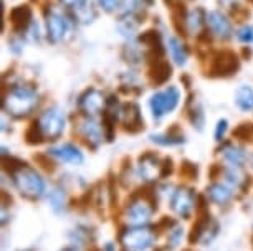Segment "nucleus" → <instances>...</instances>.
<instances>
[{"label":"nucleus","instance_id":"f257e3e1","mask_svg":"<svg viewBox=\"0 0 253 251\" xmlns=\"http://www.w3.org/2000/svg\"><path fill=\"white\" fill-rule=\"evenodd\" d=\"M38 93L30 86H13L5 96H3L2 106L7 111V114H10L17 119L27 117L32 114L33 109L38 106Z\"/></svg>","mask_w":253,"mask_h":251},{"label":"nucleus","instance_id":"f03ea898","mask_svg":"<svg viewBox=\"0 0 253 251\" xmlns=\"http://www.w3.org/2000/svg\"><path fill=\"white\" fill-rule=\"evenodd\" d=\"M12 180L17 190L27 198H40L45 193V180L35 169L28 167L27 164H20L12 170Z\"/></svg>","mask_w":253,"mask_h":251},{"label":"nucleus","instance_id":"7ed1b4c3","mask_svg":"<svg viewBox=\"0 0 253 251\" xmlns=\"http://www.w3.org/2000/svg\"><path fill=\"white\" fill-rule=\"evenodd\" d=\"M45 23H46V36L51 43H61L71 35L73 22L70 15L61 8L50 5L45 10Z\"/></svg>","mask_w":253,"mask_h":251},{"label":"nucleus","instance_id":"20e7f679","mask_svg":"<svg viewBox=\"0 0 253 251\" xmlns=\"http://www.w3.org/2000/svg\"><path fill=\"white\" fill-rule=\"evenodd\" d=\"M124 251H147L156 243V233L149 226H132L119 236Z\"/></svg>","mask_w":253,"mask_h":251},{"label":"nucleus","instance_id":"39448f33","mask_svg":"<svg viewBox=\"0 0 253 251\" xmlns=\"http://www.w3.org/2000/svg\"><path fill=\"white\" fill-rule=\"evenodd\" d=\"M35 124L38 126V129H40L45 139L56 141L65 132V126H66L65 112L58 109V108H50V109L43 111L38 116Z\"/></svg>","mask_w":253,"mask_h":251},{"label":"nucleus","instance_id":"423d86ee","mask_svg":"<svg viewBox=\"0 0 253 251\" xmlns=\"http://www.w3.org/2000/svg\"><path fill=\"white\" fill-rule=\"evenodd\" d=\"M179 103H180V91L175 86H169L164 91L152 94L149 99L152 117L154 119H161L166 114H170L179 106Z\"/></svg>","mask_w":253,"mask_h":251},{"label":"nucleus","instance_id":"0eeeda50","mask_svg":"<svg viewBox=\"0 0 253 251\" xmlns=\"http://www.w3.org/2000/svg\"><path fill=\"white\" fill-rule=\"evenodd\" d=\"M238 68H240V58H238L235 51L222 50L213 55L209 68V74L213 78H227L232 76L233 73H237Z\"/></svg>","mask_w":253,"mask_h":251},{"label":"nucleus","instance_id":"6e6552de","mask_svg":"<svg viewBox=\"0 0 253 251\" xmlns=\"http://www.w3.org/2000/svg\"><path fill=\"white\" fill-rule=\"evenodd\" d=\"M195 203H197V195L192 188L179 187L170 195V208L180 218H190L195 210Z\"/></svg>","mask_w":253,"mask_h":251},{"label":"nucleus","instance_id":"1a4fd4ad","mask_svg":"<svg viewBox=\"0 0 253 251\" xmlns=\"http://www.w3.org/2000/svg\"><path fill=\"white\" fill-rule=\"evenodd\" d=\"M154 207L147 198H134L126 208V221L132 226H147L152 218Z\"/></svg>","mask_w":253,"mask_h":251},{"label":"nucleus","instance_id":"9d476101","mask_svg":"<svg viewBox=\"0 0 253 251\" xmlns=\"http://www.w3.org/2000/svg\"><path fill=\"white\" fill-rule=\"evenodd\" d=\"M104 106H106V99H104L103 93L96 88L86 89L78 98V109L88 117H93L99 114V112H103Z\"/></svg>","mask_w":253,"mask_h":251},{"label":"nucleus","instance_id":"9b49d317","mask_svg":"<svg viewBox=\"0 0 253 251\" xmlns=\"http://www.w3.org/2000/svg\"><path fill=\"white\" fill-rule=\"evenodd\" d=\"M164 172V162H161L159 157L152 152H147L139 157L137 162V174L144 182H154L162 177Z\"/></svg>","mask_w":253,"mask_h":251},{"label":"nucleus","instance_id":"f8f14e48","mask_svg":"<svg viewBox=\"0 0 253 251\" xmlns=\"http://www.w3.org/2000/svg\"><path fill=\"white\" fill-rule=\"evenodd\" d=\"M207 27L212 32V35L220 40H230L233 35L232 22L218 10H212L207 13Z\"/></svg>","mask_w":253,"mask_h":251},{"label":"nucleus","instance_id":"ddd939ff","mask_svg":"<svg viewBox=\"0 0 253 251\" xmlns=\"http://www.w3.org/2000/svg\"><path fill=\"white\" fill-rule=\"evenodd\" d=\"M78 134L83 137L84 142L91 147H98L103 142L104 137V127L93 119V117H86L78 124Z\"/></svg>","mask_w":253,"mask_h":251},{"label":"nucleus","instance_id":"4468645a","mask_svg":"<svg viewBox=\"0 0 253 251\" xmlns=\"http://www.w3.org/2000/svg\"><path fill=\"white\" fill-rule=\"evenodd\" d=\"M33 13H32V8L28 5H17L13 7L10 10V23H12V28L13 32L17 33H22V32H27L28 28L32 27V20H33Z\"/></svg>","mask_w":253,"mask_h":251},{"label":"nucleus","instance_id":"2eb2a0df","mask_svg":"<svg viewBox=\"0 0 253 251\" xmlns=\"http://www.w3.org/2000/svg\"><path fill=\"white\" fill-rule=\"evenodd\" d=\"M48 155H53V157L63 160V162H68V164H81L83 162V152L76 147L75 144H61V145H56V147H51L48 149Z\"/></svg>","mask_w":253,"mask_h":251},{"label":"nucleus","instance_id":"dca6fc26","mask_svg":"<svg viewBox=\"0 0 253 251\" xmlns=\"http://www.w3.org/2000/svg\"><path fill=\"white\" fill-rule=\"evenodd\" d=\"M172 76V66L169 65L167 60H156L151 61L149 66V79L152 84L156 86H161V84H166L169 81V78Z\"/></svg>","mask_w":253,"mask_h":251},{"label":"nucleus","instance_id":"f3484780","mask_svg":"<svg viewBox=\"0 0 253 251\" xmlns=\"http://www.w3.org/2000/svg\"><path fill=\"white\" fill-rule=\"evenodd\" d=\"M121 121L123 124L126 126V129L129 132H137L142 129V116H141V109L139 106L134 103H129L126 106H123V114H121Z\"/></svg>","mask_w":253,"mask_h":251},{"label":"nucleus","instance_id":"a211bd4d","mask_svg":"<svg viewBox=\"0 0 253 251\" xmlns=\"http://www.w3.org/2000/svg\"><path fill=\"white\" fill-rule=\"evenodd\" d=\"M207 197L217 205H227L233 197V188L227 183L220 182H213L212 185L207 187Z\"/></svg>","mask_w":253,"mask_h":251},{"label":"nucleus","instance_id":"6ab92c4d","mask_svg":"<svg viewBox=\"0 0 253 251\" xmlns=\"http://www.w3.org/2000/svg\"><path fill=\"white\" fill-rule=\"evenodd\" d=\"M222 154H223V159L230 164V167L240 169L247 160L245 149L240 147V145H235V144H225L222 149Z\"/></svg>","mask_w":253,"mask_h":251},{"label":"nucleus","instance_id":"aec40b11","mask_svg":"<svg viewBox=\"0 0 253 251\" xmlns=\"http://www.w3.org/2000/svg\"><path fill=\"white\" fill-rule=\"evenodd\" d=\"M167 46H169V51H170V56H172L174 63L179 65V66H184L187 63L189 60V50L182 41L175 36H169L167 38Z\"/></svg>","mask_w":253,"mask_h":251},{"label":"nucleus","instance_id":"412c9836","mask_svg":"<svg viewBox=\"0 0 253 251\" xmlns=\"http://www.w3.org/2000/svg\"><path fill=\"white\" fill-rule=\"evenodd\" d=\"M235 104L243 112L253 111V88L248 84H242L235 91Z\"/></svg>","mask_w":253,"mask_h":251},{"label":"nucleus","instance_id":"4be33fe9","mask_svg":"<svg viewBox=\"0 0 253 251\" xmlns=\"http://www.w3.org/2000/svg\"><path fill=\"white\" fill-rule=\"evenodd\" d=\"M205 23H207V13L202 8H195L187 13V33L190 35H200Z\"/></svg>","mask_w":253,"mask_h":251},{"label":"nucleus","instance_id":"5701e85b","mask_svg":"<svg viewBox=\"0 0 253 251\" xmlns=\"http://www.w3.org/2000/svg\"><path fill=\"white\" fill-rule=\"evenodd\" d=\"M151 141L159 145H177L184 142V136H174L172 132H169V134H152Z\"/></svg>","mask_w":253,"mask_h":251},{"label":"nucleus","instance_id":"b1692460","mask_svg":"<svg viewBox=\"0 0 253 251\" xmlns=\"http://www.w3.org/2000/svg\"><path fill=\"white\" fill-rule=\"evenodd\" d=\"M50 205L53 208L55 212H61L66 205V195H65V190L61 188H55L53 192L50 193Z\"/></svg>","mask_w":253,"mask_h":251},{"label":"nucleus","instance_id":"393cba45","mask_svg":"<svg viewBox=\"0 0 253 251\" xmlns=\"http://www.w3.org/2000/svg\"><path fill=\"white\" fill-rule=\"evenodd\" d=\"M182 238H184V228L174 225L172 230H169V235H167V246L169 248H177Z\"/></svg>","mask_w":253,"mask_h":251},{"label":"nucleus","instance_id":"a878e982","mask_svg":"<svg viewBox=\"0 0 253 251\" xmlns=\"http://www.w3.org/2000/svg\"><path fill=\"white\" fill-rule=\"evenodd\" d=\"M233 137H237V139H240V141H252L253 124L252 122H243V124H240L233 131Z\"/></svg>","mask_w":253,"mask_h":251},{"label":"nucleus","instance_id":"bb28decb","mask_svg":"<svg viewBox=\"0 0 253 251\" xmlns=\"http://www.w3.org/2000/svg\"><path fill=\"white\" fill-rule=\"evenodd\" d=\"M25 139H27V142L28 144H42V142L45 141V137H43V134L40 132V129H38V126L33 122V124L28 127L27 129V132H25Z\"/></svg>","mask_w":253,"mask_h":251},{"label":"nucleus","instance_id":"cd10ccee","mask_svg":"<svg viewBox=\"0 0 253 251\" xmlns=\"http://www.w3.org/2000/svg\"><path fill=\"white\" fill-rule=\"evenodd\" d=\"M189 119L194 124V127H197V129H202V126H204V112H202V108H200V104H197V106H194L192 109H190Z\"/></svg>","mask_w":253,"mask_h":251},{"label":"nucleus","instance_id":"c85d7f7f","mask_svg":"<svg viewBox=\"0 0 253 251\" xmlns=\"http://www.w3.org/2000/svg\"><path fill=\"white\" fill-rule=\"evenodd\" d=\"M60 2L65 8H68V10H71L73 13L80 12L81 8L88 7L89 3H91L89 0H60Z\"/></svg>","mask_w":253,"mask_h":251},{"label":"nucleus","instance_id":"c756f323","mask_svg":"<svg viewBox=\"0 0 253 251\" xmlns=\"http://www.w3.org/2000/svg\"><path fill=\"white\" fill-rule=\"evenodd\" d=\"M237 38L245 45L253 43V27L252 25H243L240 30L237 32Z\"/></svg>","mask_w":253,"mask_h":251},{"label":"nucleus","instance_id":"7c9ffc66","mask_svg":"<svg viewBox=\"0 0 253 251\" xmlns=\"http://www.w3.org/2000/svg\"><path fill=\"white\" fill-rule=\"evenodd\" d=\"M96 2L99 3V7H101L104 12L111 13V12L118 10V8L121 7L123 0H96Z\"/></svg>","mask_w":253,"mask_h":251},{"label":"nucleus","instance_id":"2f4dec72","mask_svg":"<svg viewBox=\"0 0 253 251\" xmlns=\"http://www.w3.org/2000/svg\"><path fill=\"white\" fill-rule=\"evenodd\" d=\"M227 129H228V122H227V119H220V121L217 122L215 132H213V137H215V141H217V142H222V141H223V137H225V134H227Z\"/></svg>","mask_w":253,"mask_h":251},{"label":"nucleus","instance_id":"473e14b6","mask_svg":"<svg viewBox=\"0 0 253 251\" xmlns=\"http://www.w3.org/2000/svg\"><path fill=\"white\" fill-rule=\"evenodd\" d=\"M10 48H12V51L13 53H22V41L20 40H12L10 41Z\"/></svg>","mask_w":253,"mask_h":251},{"label":"nucleus","instance_id":"72a5a7b5","mask_svg":"<svg viewBox=\"0 0 253 251\" xmlns=\"http://www.w3.org/2000/svg\"><path fill=\"white\" fill-rule=\"evenodd\" d=\"M104 251H116V248H114L113 243H106V246H104Z\"/></svg>","mask_w":253,"mask_h":251},{"label":"nucleus","instance_id":"f704fd0d","mask_svg":"<svg viewBox=\"0 0 253 251\" xmlns=\"http://www.w3.org/2000/svg\"><path fill=\"white\" fill-rule=\"evenodd\" d=\"M61 251H75V250H71V248H66V250H61Z\"/></svg>","mask_w":253,"mask_h":251},{"label":"nucleus","instance_id":"c9c22d12","mask_svg":"<svg viewBox=\"0 0 253 251\" xmlns=\"http://www.w3.org/2000/svg\"><path fill=\"white\" fill-rule=\"evenodd\" d=\"M248 2H250V3H253V0H248Z\"/></svg>","mask_w":253,"mask_h":251},{"label":"nucleus","instance_id":"e433bc0d","mask_svg":"<svg viewBox=\"0 0 253 251\" xmlns=\"http://www.w3.org/2000/svg\"><path fill=\"white\" fill-rule=\"evenodd\" d=\"M252 167H253V159H252Z\"/></svg>","mask_w":253,"mask_h":251},{"label":"nucleus","instance_id":"4c0bfd02","mask_svg":"<svg viewBox=\"0 0 253 251\" xmlns=\"http://www.w3.org/2000/svg\"><path fill=\"white\" fill-rule=\"evenodd\" d=\"M33 2H37V0H33Z\"/></svg>","mask_w":253,"mask_h":251}]
</instances>
